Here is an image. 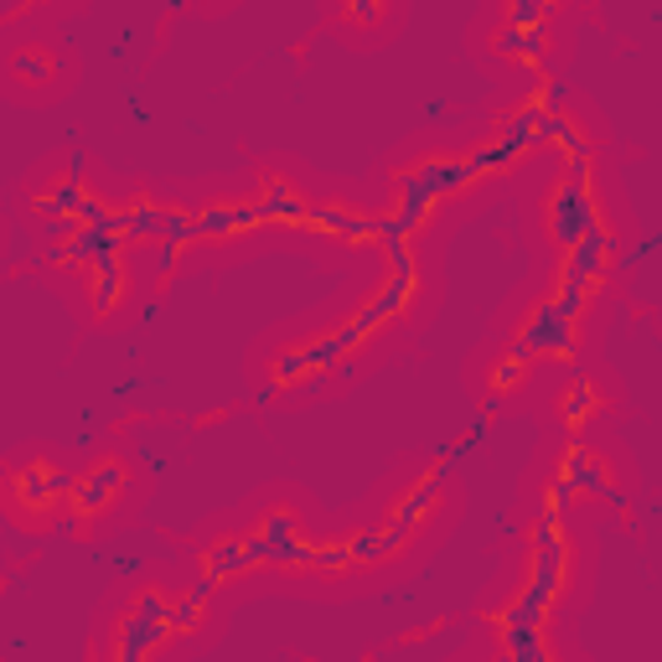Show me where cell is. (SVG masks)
Segmentation results:
<instances>
[{"label": "cell", "instance_id": "8992f818", "mask_svg": "<svg viewBox=\"0 0 662 662\" xmlns=\"http://www.w3.org/2000/svg\"><path fill=\"white\" fill-rule=\"evenodd\" d=\"M120 487H125V461H104V466H94V472L73 487V507H79L83 518H94V513H104V507L114 503Z\"/></svg>", "mask_w": 662, "mask_h": 662}, {"label": "cell", "instance_id": "7a4b0ae2", "mask_svg": "<svg viewBox=\"0 0 662 662\" xmlns=\"http://www.w3.org/2000/svg\"><path fill=\"white\" fill-rule=\"evenodd\" d=\"M575 342H580V316L549 296L528 321H523L513 352L528 358V363H534V358H575Z\"/></svg>", "mask_w": 662, "mask_h": 662}, {"label": "cell", "instance_id": "6da1fadb", "mask_svg": "<svg viewBox=\"0 0 662 662\" xmlns=\"http://www.w3.org/2000/svg\"><path fill=\"white\" fill-rule=\"evenodd\" d=\"M534 544V575L523 585V596L497 616V637L518 662H549V642H544V621H549L554 600L565 590V528L559 518H544L528 528Z\"/></svg>", "mask_w": 662, "mask_h": 662}, {"label": "cell", "instance_id": "277c9868", "mask_svg": "<svg viewBox=\"0 0 662 662\" xmlns=\"http://www.w3.org/2000/svg\"><path fill=\"white\" fill-rule=\"evenodd\" d=\"M176 631V606L161 590H145L135 606H130V616L120 621V642H114V662H135L145 658L151 647H161L166 637Z\"/></svg>", "mask_w": 662, "mask_h": 662}, {"label": "cell", "instance_id": "4fadbf2b", "mask_svg": "<svg viewBox=\"0 0 662 662\" xmlns=\"http://www.w3.org/2000/svg\"><path fill=\"white\" fill-rule=\"evenodd\" d=\"M523 368H528V358H518V352H507L503 363L492 368V394H513L523 383Z\"/></svg>", "mask_w": 662, "mask_h": 662}, {"label": "cell", "instance_id": "3957f363", "mask_svg": "<svg viewBox=\"0 0 662 662\" xmlns=\"http://www.w3.org/2000/svg\"><path fill=\"white\" fill-rule=\"evenodd\" d=\"M596 228H600V207H596V192H590V176L569 172L549 197V238L569 254L580 238L596 234Z\"/></svg>", "mask_w": 662, "mask_h": 662}, {"label": "cell", "instance_id": "30bf717a", "mask_svg": "<svg viewBox=\"0 0 662 662\" xmlns=\"http://www.w3.org/2000/svg\"><path fill=\"white\" fill-rule=\"evenodd\" d=\"M259 207H265L269 223H306V218H311V207L300 203V197L285 187V182H269V187H265V203H259Z\"/></svg>", "mask_w": 662, "mask_h": 662}, {"label": "cell", "instance_id": "8fae6325", "mask_svg": "<svg viewBox=\"0 0 662 662\" xmlns=\"http://www.w3.org/2000/svg\"><path fill=\"white\" fill-rule=\"evenodd\" d=\"M596 404H600L596 383H590V379H575V383H569V394H565V404H559V414H565V425H569V430H580L585 420L596 414Z\"/></svg>", "mask_w": 662, "mask_h": 662}, {"label": "cell", "instance_id": "7c38bea8", "mask_svg": "<svg viewBox=\"0 0 662 662\" xmlns=\"http://www.w3.org/2000/svg\"><path fill=\"white\" fill-rule=\"evenodd\" d=\"M11 73H17L21 83H48L52 79V58L48 52H17V58H11Z\"/></svg>", "mask_w": 662, "mask_h": 662}, {"label": "cell", "instance_id": "5b68a950", "mask_svg": "<svg viewBox=\"0 0 662 662\" xmlns=\"http://www.w3.org/2000/svg\"><path fill=\"white\" fill-rule=\"evenodd\" d=\"M565 476L580 487V497H600V503H611V507H627V497L611 487V476H606V466H600L590 451H585L580 441L565 451Z\"/></svg>", "mask_w": 662, "mask_h": 662}, {"label": "cell", "instance_id": "5bb4252c", "mask_svg": "<svg viewBox=\"0 0 662 662\" xmlns=\"http://www.w3.org/2000/svg\"><path fill=\"white\" fill-rule=\"evenodd\" d=\"M554 6H559V0H513V6H507V21H513V27H538Z\"/></svg>", "mask_w": 662, "mask_h": 662}, {"label": "cell", "instance_id": "2e32d148", "mask_svg": "<svg viewBox=\"0 0 662 662\" xmlns=\"http://www.w3.org/2000/svg\"><path fill=\"white\" fill-rule=\"evenodd\" d=\"M259 534H265L269 544H285V538H296V518H290V513H269Z\"/></svg>", "mask_w": 662, "mask_h": 662}, {"label": "cell", "instance_id": "9a60e30c", "mask_svg": "<svg viewBox=\"0 0 662 662\" xmlns=\"http://www.w3.org/2000/svg\"><path fill=\"white\" fill-rule=\"evenodd\" d=\"M575 497H580V487H575V482L559 472V476H554V487H549V503H544V513H549V518H559V513H565Z\"/></svg>", "mask_w": 662, "mask_h": 662}, {"label": "cell", "instance_id": "ac0fdd59", "mask_svg": "<svg viewBox=\"0 0 662 662\" xmlns=\"http://www.w3.org/2000/svg\"><path fill=\"white\" fill-rule=\"evenodd\" d=\"M182 249H187V244H166V249L156 254V275H172L176 259H182Z\"/></svg>", "mask_w": 662, "mask_h": 662}, {"label": "cell", "instance_id": "e0dca14e", "mask_svg": "<svg viewBox=\"0 0 662 662\" xmlns=\"http://www.w3.org/2000/svg\"><path fill=\"white\" fill-rule=\"evenodd\" d=\"M383 11V0H348V17L358 21V27H373Z\"/></svg>", "mask_w": 662, "mask_h": 662}, {"label": "cell", "instance_id": "ba28073f", "mask_svg": "<svg viewBox=\"0 0 662 662\" xmlns=\"http://www.w3.org/2000/svg\"><path fill=\"white\" fill-rule=\"evenodd\" d=\"M492 48L503 52V58H523V63H538V52H544V21H538V27H513V21H507L503 32L492 37Z\"/></svg>", "mask_w": 662, "mask_h": 662}, {"label": "cell", "instance_id": "52a82bcc", "mask_svg": "<svg viewBox=\"0 0 662 662\" xmlns=\"http://www.w3.org/2000/svg\"><path fill=\"white\" fill-rule=\"evenodd\" d=\"M73 487H79V482H73L68 472H58V466H27V472L17 476V497L27 507H37V503L52 507L63 492H73Z\"/></svg>", "mask_w": 662, "mask_h": 662}, {"label": "cell", "instance_id": "9c48e42d", "mask_svg": "<svg viewBox=\"0 0 662 662\" xmlns=\"http://www.w3.org/2000/svg\"><path fill=\"white\" fill-rule=\"evenodd\" d=\"M435 492H441V476L430 472L425 482H420V487H410V492H404V503H399V513H394V518L404 523V528H420V523H425L430 513H435Z\"/></svg>", "mask_w": 662, "mask_h": 662}]
</instances>
